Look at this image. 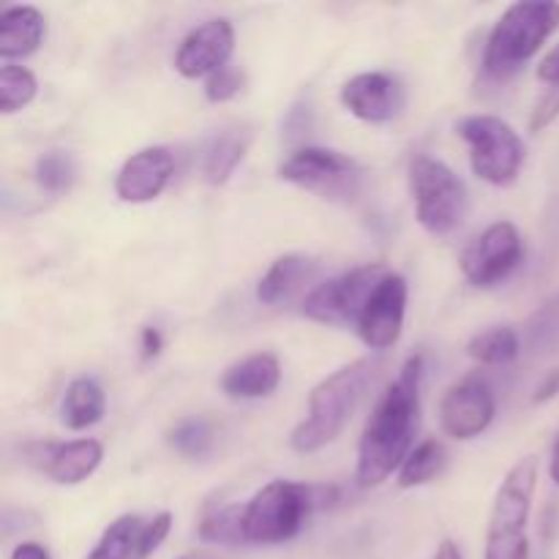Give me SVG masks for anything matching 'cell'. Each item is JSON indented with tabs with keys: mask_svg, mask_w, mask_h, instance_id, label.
<instances>
[{
	"mask_svg": "<svg viewBox=\"0 0 559 559\" xmlns=\"http://www.w3.org/2000/svg\"><path fill=\"white\" fill-rule=\"evenodd\" d=\"M559 27V3L551 0H522L508 5L506 14L491 27L484 52L486 80L506 82L516 74Z\"/></svg>",
	"mask_w": 559,
	"mask_h": 559,
	"instance_id": "cell-3",
	"label": "cell"
},
{
	"mask_svg": "<svg viewBox=\"0 0 559 559\" xmlns=\"http://www.w3.org/2000/svg\"><path fill=\"white\" fill-rule=\"evenodd\" d=\"M145 524L147 519L136 516V513H126V516L115 519L104 530L87 559H147L145 540H142L145 538Z\"/></svg>",
	"mask_w": 559,
	"mask_h": 559,
	"instance_id": "cell-22",
	"label": "cell"
},
{
	"mask_svg": "<svg viewBox=\"0 0 559 559\" xmlns=\"http://www.w3.org/2000/svg\"><path fill=\"white\" fill-rule=\"evenodd\" d=\"M407 314V282L399 273H388L358 317V336L369 349H388L399 342Z\"/></svg>",
	"mask_w": 559,
	"mask_h": 559,
	"instance_id": "cell-12",
	"label": "cell"
},
{
	"mask_svg": "<svg viewBox=\"0 0 559 559\" xmlns=\"http://www.w3.org/2000/svg\"><path fill=\"white\" fill-rule=\"evenodd\" d=\"M44 31V14L33 5H9L0 14V58H25V55L36 52L41 44Z\"/></svg>",
	"mask_w": 559,
	"mask_h": 559,
	"instance_id": "cell-18",
	"label": "cell"
},
{
	"mask_svg": "<svg viewBox=\"0 0 559 559\" xmlns=\"http://www.w3.org/2000/svg\"><path fill=\"white\" fill-rule=\"evenodd\" d=\"M456 131L467 142L469 164L480 180L491 186H511L519 178L527 151L511 123L497 115H469Z\"/></svg>",
	"mask_w": 559,
	"mask_h": 559,
	"instance_id": "cell-7",
	"label": "cell"
},
{
	"mask_svg": "<svg viewBox=\"0 0 559 559\" xmlns=\"http://www.w3.org/2000/svg\"><path fill=\"white\" fill-rule=\"evenodd\" d=\"M497 413L495 391L480 374L453 382L440 402V424L448 437L459 442L475 440L491 426Z\"/></svg>",
	"mask_w": 559,
	"mask_h": 559,
	"instance_id": "cell-11",
	"label": "cell"
},
{
	"mask_svg": "<svg viewBox=\"0 0 559 559\" xmlns=\"http://www.w3.org/2000/svg\"><path fill=\"white\" fill-rule=\"evenodd\" d=\"M178 559H205V557H200V555H186V557H178Z\"/></svg>",
	"mask_w": 559,
	"mask_h": 559,
	"instance_id": "cell-37",
	"label": "cell"
},
{
	"mask_svg": "<svg viewBox=\"0 0 559 559\" xmlns=\"http://www.w3.org/2000/svg\"><path fill=\"white\" fill-rule=\"evenodd\" d=\"M469 358L484 366H506L519 358L522 353V338L511 325H495L480 331L473 342L467 344Z\"/></svg>",
	"mask_w": 559,
	"mask_h": 559,
	"instance_id": "cell-23",
	"label": "cell"
},
{
	"mask_svg": "<svg viewBox=\"0 0 559 559\" xmlns=\"http://www.w3.org/2000/svg\"><path fill=\"white\" fill-rule=\"evenodd\" d=\"M538 80L549 85V91H559V44L546 52V58L538 66Z\"/></svg>",
	"mask_w": 559,
	"mask_h": 559,
	"instance_id": "cell-31",
	"label": "cell"
},
{
	"mask_svg": "<svg viewBox=\"0 0 559 559\" xmlns=\"http://www.w3.org/2000/svg\"><path fill=\"white\" fill-rule=\"evenodd\" d=\"M36 93L38 82L31 69L14 63H5L3 69H0V112H20V109H25L27 104L36 98Z\"/></svg>",
	"mask_w": 559,
	"mask_h": 559,
	"instance_id": "cell-25",
	"label": "cell"
},
{
	"mask_svg": "<svg viewBox=\"0 0 559 559\" xmlns=\"http://www.w3.org/2000/svg\"><path fill=\"white\" fill-rule=\"evenodd\" d=\"M342 104L366 123H388L404 107V87L388 71H364L342 85Z\"/></svg>",
	"mask_w": 559,
	"mask_h": 559,
	"instance_id": "cell-16",
	"label": "cell"
},
{
	"mask_svg": "<svg viewBox=\"0 0 559 559\" xmlns=\"http://www.w3.org/2000/svg\"><path fill=\"white\" fill-rule=\"evenodd\" d=\"M524 257V240L516 224L495 222L464 249L462 271L473 287H495L511 276Z\"/></svg>",
	"mask_w": 559,
	"mask_h": 559,
	"instance_id": "cell-10",
	"label": "cell"
},
{
	"mask_svg": "<svg viewBox=\"0 0 559 559\" xmlns=\"http://www.w3.org/2000/svg\"><path fill=\"white\" fill-rule=\"evenodd\" d=\"M104 459L98 440L36 442L27 448V462L36 464L49 480L60 486H76L91 478Z\"/></svg>",
	"mask_w": 559,
	"mask_h": 559,
	"instance_id": "cell-15",
	"label": "cell"
},
{
	"mask_svg": "<svg viewBox=\"0 0 559 559\" xmlns=\"http://www.w3.org/2000/svg\"><path fill=\"white\" fill-rule=\"evenodd\" d=\"M435 559H464V557H462V549H459V546L453 544V540H442L440 549H437Z\"/></svg>",
	"mask_w": 559,
	"mask_h": 559,
	"instance_id": "cell-35",
	"label": "cell"
},
{
	"mask_svg": "<svg viewBox=\"0 0 559 559\" xmlns=\"http://www.w3.org/2000/svg\"><path fill=\"white\" fill-rule=\"evenodd\" d=\"M140 338H142L140 349H142V358L145 360H153L158 353H162L164 342H162V333H158V328H142Z\"/></svg>",
	"mask_w": 559,
	"mask_h": 559,
	"instance_id": "cell-33",
	"label": "cell"
},
{
	"mask_svg": "<svg viewBox=\"0 0 559 559\" xmlns=\"http://www.w3.org/2000/svg\"><path fill=\"white\" fill-rule=\"evenodd\" d=\"M385 265H360L355 271L342 273L331 282L311 289L304 300V317L320 325H347L358 322L366 300L377 289V284L388 276Z\"/></svg>",
	"mask_w": 559,
	"mask_h": 559,
	"instance_id": "cell-9",
	"label": "cell"
},
{
	"mask_svg": "<svg viewBox=\"0 0 559 559\" xmlns=\"http://www.w3.org/2000/svg\"><path fill=\"white\" fill-rule=\"evenodd\" d=\"M233 49L235 27L229 25V20H207L180 41L178 55H175V69L186 80L213 76L216 71L227 69Z\"/></svg>",
	"mask_w": 559,
	"mask_h": 559,
	"instance_id": "cell-13",
	"label": "cell"
},
{
	"mask_svg": "<svg viewBox=\"0 0 559 559\" xmlns=\"http://www.w3.org/2000/svg\"><path fill=\"white\" fill-rule=\"evenodd\" d=\"M409 191L415 200V216L431 235H451L464 224L469 211V194L464 180L440 158L426 153L409 164Z\"/></svg>",
	"mask_w": 559,
	"mask_h": 559,
	"instance_id": "cell-6",
	"label": "cell"
},
{
	"mask_svg": "<svg viewBox=\"0 0 559 559\" xmlns=\"http://www.w3.org/2000/svg\"><path fill=\"white\" fill-rule=\"evenodd\" d=\"M282 382V364L273 353H257L229 366L222 377V391L229 399H265Z\"/></svg>",
	"mask_w": 559,
	"mask_h": 559,
	"instance_id": "cell-17",
	"label": "cell"
},
{
	"mask_svg": "<svg viewBox=\"0 0 559 559\" xmlns=\"http://www.w3.org/2000/svg\"><path fill=\"white\" fill-rule=\"evenodd\" d=\"M104 409H107V396H104L102 385L91 377H76L63 393L60 418L71 431H82L87 426H96L104 418Z\"/></svg>",
	"mask_w": 559,
	"mask_h": 559,
	"instance_id": "cell-21",
	"label": "cell"
},
{
	"mask_svg": "<svg viewBox=\"0 0 559 559\" xmlns=\"http://www.w3.org/2000/svg\"><path fill=\"white\" fill-rule=\"evenodd\" d=\"M549 475L551 480L559 486V435L555 440V445H551V459H549Z\"/></svg>",
	"mask_w": 559,
	"mask_h": 559,
	"instance_id": "cell-36",
	"label": "cell"
},
{
	"mask_svg": "<svg viewBox=\"0 0 559 559\" xmlns=\"http://www.w3.org/2000/svg\"><path fill=\"white\" fill-rule=\"evenodd\" d=\"M442 467H445V445L440 440H424L413 448L407 462L399 469V486L415 489V486L429 484L442 473Z\"/></svg>",
	"mask_w": 559,
	"mask_h": 559,
	"instance_id": "cell-24",
	"label": "cell"
},
{
	"mask_svg": "<svg viewBox=\"0 0 559 559\" xmlns=\"http://www.w3.org/2000/svg\"><path fill=\"white\" fill-rule=\"evenodd\" d=\"M317 506V489L295 480H271L243 506L246 544H287Z\"/></svg>",
	"mask_w": 559,
	"mask_h": 559,
	"instance_id": "cell-5",
	"label": "cell"
},
{
	"mask_svg": "<svg viewBox=\"0 0 559 559\" xmlns=\"http://www.w3.org/2000/svg\"><path fill=\"white\" fill-rule=\"evenodd\" d=\"M240 87H243V74L227 66V69H222V71H216L213 76H207L205 96H207V102L222 104V102H229V98L238 96Z\"/></svg>",
	"mask_w": 559,
	"mask_h": 559,
	"instance_id": "cell-30",
	"label": "cell"
},
{
	"mask_svg": "<svg viewBox=\"0 0 559 559\" xmlns=\"http://www.w3.org/2000/svg\"><path fill=\"white\" fill-rule=\"evenodd\" d=\"M524 342L535 353H549L559 347V293L551 295L538 311L527 320L524 328Z\"/></svg>",
	"mask_w": 559,
	"mask_h": 559,
	"instance_id": "cell-27",
	"label": "cell"
},
{
	"mask_svg": "<svg viewBox=\"0 0 559 559\" xmlns=\"http://www.w3.org/2000/svg\"><path fill=\"white\" fill-rule=\"evenodd\" d=\"M11 559H52V557H49V551L44 549L41 544L25 540V544H20L14 551H11Z\"/></svg>",
	"mask_w": 559,
	"mask_h": 559,
	"instance_id": "cell-34",
	"label": "cell"
},
{
	"mask_svg": "<svg viewBox=\"0 0 559 559\" xmlns=\"http://www.w3.org/2000/svg\"><path fill=\"white\" fill-rule=\"evenodd\" d=\"M200 538L211 540V544H224V546L246 544L243 508L227 506V508H222V511L211 513V516L200 524Z\"/></svg>",
	"mask_w": 559,
	"mask_h": 559,
	"instance_id": "cell-29",
	"label": "cell"
},
{
	"mask_svg": "<svg viewBox=\"0 0 559 559\" xmlns=\"http://www.w3.org/2000/svg\"><path fill=\"white\" fill-rule=\"evenodd\" d=\"M169 445L180 453L183 459H200L211 456L213 451V429L207 420L202 418H186L169 431Z\"/></svg>",
	"mask_w": 559,
	"mask_h": 559,
	"instance_id": "cell-28",
	"label": "cell"
},
{
	"mask_svg": "<svg viewBox=\"0 0 559 559\" xmlns=\"http://www.w3.org/2000/svg\"><path fill=\"white\" fill-rule=\"evenodd\" d=\"M317 271V262L306 254H284L273 260L265 276L257 284V298L260 304L276 306L282 300H289Z\"/></svg>",
	"mask_w": 559,
	"mask_h": 559,
	"instance_id": "cell-19",
	"label": "cell"
},
{
	"mask_svg": "<svg viewBox=\"0 0 559 559\" xmlns=\"http://www.w3.org/2000/svg\"><path fill=\"white\" fill-rule=\"evenodd\" d=\"M76 162L69 151H47L36 162V183L49 194H63L74 186Z\"/></svg>",
	"mask_w": 559,
	"mask_h": 559,
	"instance_id": "cell-26",
	"label": "cell"
},
{
	"mask_svg": "<svg viewBox=\"0 0 559 559\" xmlns=\"http://www.w3.org/2000/svg\"><path fill=\"white\" fill-rule=\"evenodd\" d=\"M175 175V156L169 147L151 145L131 153L123 167L115 175V194L118 200L142 205L162 194Z\"/></svg>",
	"mask_w": 559,
	"mask_h": 559,
	"instance_id": "cell-14",
	"label": "cell"
},
{
	"mask_svg": "<svg viewBox=\"0 0 559 559\" xmlns=\"http://www.w3.org/2000/svg\"><path fill=\"white\" fill-rule=\"evenodd\" d=\"M420 382H424V358L413 355L399 369L396 380L377 399L358 442L355 478L360 486H380L413 453L420 413Z\"/></svg>",
	"mask_w": 559,
	"mask_h": 559,
	"instance_id": "cell-1",
	"label": "cell"
},
{
	"mask_svg": "<svg viewBox=\"0 0 559 559\" xmlns=\"http://www.w3.org/2000/svg\"><path fill=\"white\" fill-rule=\"evenodd\" d=\"M538 489V459L524 456L508 469L495 497L484 559H530L527 522Z\"/></svg>",
	"mask_w": 559,
	"mask_h": 559,
	"instance_id": "cell-4",
	"label": "cell"
},
{
	"mask_svg": "<svg viewBox=\"0 0 559 559\" xmlns=\"http://www.w3.org/2000/svg\"><path fill=\"white\" fill-rule=\"evenodd\" d=\"M382 371L380 358H358L342 366L320 382L309 396V415L289 435V445L298 453H314L331 445L344 431L347 420L364 402L366 391Z\"/></svg>",
	"mask_w": 559,
	"mask_h": 559,
	"instance_id": "cell-2",
	"label": "cell"
},
{
	"mask_svg": "<svg viewBox=\"0 0 559 559\" xmlns=\"http://www.w3.org/2000/svg\"><path fill=\"white\" fill-rule=\"evenodd\" d=\"M251 134L243 126H233V129L218 131L211 140L205 151V162H202V175L211 186H222L233 178L238 164L243 162L246 151H249Z\"/></svg>",
	"mask_w": 559,
	"mask_h": 559,
	"instance_id": "cell-20",
	"label": "cell"
},
{
	"mask_svg": "<svg viewBox=\"0 0 559 559\" xmlns=\"http://www.w3.org/2000/svg\"><path fill=\"white\" fill-rule=\"evenodd\" d=\"M557 393H559V369H551L549 374H546L544 380H540V385L535 388L533 404H546V402H551V399H555Z\"/></svg>",
	"mask_w": 559,
	"mask_h": 559,
	"instance_id": "cell-32",
	"label": "cell"
},
{
	"mask_svg": "<svg viewBox=\"0 0 559 559\" xmlns=\"http://www.w3.org/2000/svg\"><path fill=\"white\" fill-rule=\"evenodd\" d=\"M278 178L325 200H353L364 180V169L347 153L331 147H300L284 158Z\"/></svg>",
	"mask_w": 559,
	"mask_h": 559,
	"instance_id": "cell-8",
	"label": "cell"
}]
</instances>
